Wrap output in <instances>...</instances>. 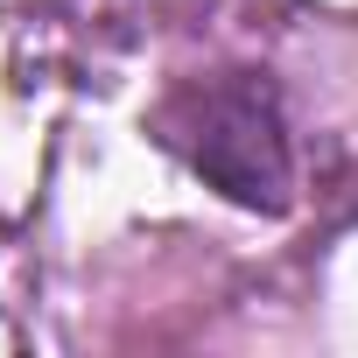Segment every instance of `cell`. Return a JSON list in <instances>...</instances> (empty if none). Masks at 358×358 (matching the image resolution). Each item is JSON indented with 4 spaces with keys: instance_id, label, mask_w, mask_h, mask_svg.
<instances>
[{
    "instance_id": "cell-1",
    "label": "cell",
    "mask_w": 358,
    "mask_h": 358,
    "mask_svg": "<svg viewBox=\"0 0 358 358\" xmlns=\"http://www.w3.org/2000/svg\"><path fill=\"white\" fill-rule=\"evenodd\" d=\"M162 148H176L211 190H225L246 211H288V134L274 85L253 71L232 78H197L155 113Z\"/></svg>"
}]
</instances>
